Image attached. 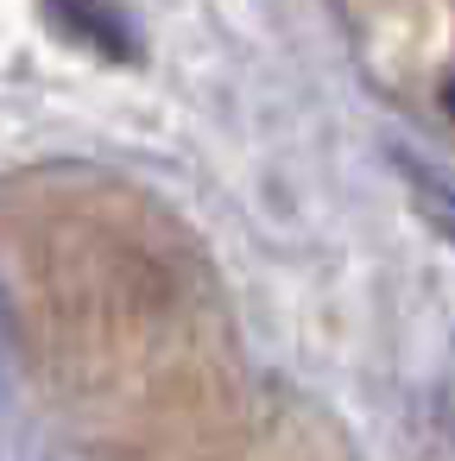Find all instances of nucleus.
Returning a JSON list of instances; mask_svg holds the SVG:
<instances>
[{
  "label": "nucleus",
  "mask_w": 455,
  "mask_h": 461,
  "mask_svg": "<svg viewBox=\"0 0 455 461\" xmlns=\"http://www.w3.org/2000/svg\"><path fill=\"white\" fill-rule=\"evenodd\" d=\"M405 184H411V203L423 209V221H430V228H442V234H449V247H455V190H449L442 177H430L423 165H411V158H405Z\"/></svg>",
  "instance_id": "obj_1"
},
{
  "label": "nucleus",
  "mask_w": 455,
  "mask_h": 461,
  "mask_svg": "<svg viewBox=\"0 0 455 461\" xmlns=\"http://www.w3.org/2000/svg\"><path fill=\"white\" fill-rule=\"evenodd\" d=\"M442 108H449V121H455V77H442Z\"/></svg>",
  "instance_id": "obj_2"
}]
</instances>
